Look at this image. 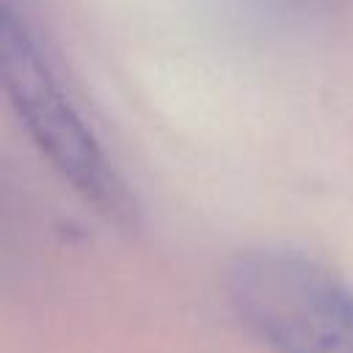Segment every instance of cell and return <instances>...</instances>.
<instances>
[{"instance_id":"obj_1","label":"cell","mask_w":353,"mask_h":353,"mask_svg":"<svg viewBox=\"0 0 353 353\" xmlns=\"http://www.w3.org/2000/svg\"><path fill=\"white\" fill-rule=\"evenodd\" d=\"M237 320L273 353H353V287L290 248L240 251L223 273Z\"/></svg>"},{"instance_id":"obj_2","label":"cell","mask_w":353,"mask_h":353,"mask_svg":"<svg viewBox=\"0 0 353 353\" xmlns=\"http://www.w3.org/2000/svg\"><path fill=\"white\" fill-rule=\"evenodd\" d=\"M0 74L17 116L52 168L102 218L124 229L135 226L138 204L132 193L66 97L33 30L8 3L0 11Z\"/></svg>"}]
</instances>
